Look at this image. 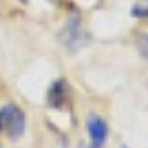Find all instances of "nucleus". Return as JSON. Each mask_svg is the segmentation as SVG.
<instances>
[{
    "label": "nucleus",
    "instance_id": "f03ea898",
    "mask_svg": "<svg viewBox=\"0 0 148 148\" xmlns=\"http://www.w3.org/2000/svg\"><path fill=\"white\" fill-rule=\"evenodd\" d=\"M60 40L71 53H77V51L88 42V38L84 36V31H82V27H80V18H75V16L69 18L64 29L60 31Z\"/></svg>",
    "mask_w": 148,
    "mask_h": 148
},
{
    "label": "nucleus",
    "instance_id": "7ed1b4c3",
    "mask_svg": "<svg viewBox=\"0 0 148 148\" xmlns=\"http://www.w3.org/2000/svg\"><path fill=\"white\" fill-rule=\"evenodd\" d=\"M86 135L91 139V148H104L108 142V124L102 115L91 113L86 117Z\"/></svg>",
    "mask_w": 148,
    "mask_h": 148
},
{
    "label": "nucleus",
    "instance_id": "423d86ee",
    "mask_svg": "<svg viewBox=\"0 0 148 148\" xmlns=\"http://www.w3.org/2000/svg\"><path fill=\"white\" fill-rule=\"evenodd\" d=\"M51 2H58V0H51Z\"/></svg>",
    "mask_w": 148,
    "mask_h": 148
},
{
    "label": "nucleus",
    "instance_id": "0eeeda50",
    "mask_svg": "<svg viewBox=\"0 0 148 148\" xmlns=\"http://www.w3.org/2000/svg\"><path fill=\"white\" fill-rule=\"evenodd\" d=\"M122 148H128V146H122Z\"/></svg>",
    "mask_w": 148,
    "mask_h": 148
},
{
    "label": "nucleus",
    "instance_id": "f257e3e1",
    "mask_svg": "<svg viewBox=\"0 0 148 148\" xmlns=\"http://www.w3.org/2000/svg\"><path fill=\"white\" fill-rule=\"evenodd\" d=\"M25 130H27L25 111L18 104H13V102L5 104L0 108V135H5L11 142H18V139H22Z\"/></svg>",
    "mask_w": 148,
    "mask_h": 148
},
{
    "label": "nucleus",
    "instance_id": "39448f33",
    "mask_svg": "<svg viewBox=\"0 0 148 148\" xmlns=\"http://www.w3.org/2000/svg\"><path fill=\"white\" fill-rule=\"evenodd\" d=\"M137 49L148 60V33H137Z\"/></svg>",
    "mask_w": 148,
    "mask_h": 148
},
{
    "label": "nucleus",
    "instance_id": "6e6552de",
    "mask_svg": "<svg viewBox=\"0 0 148 148\" xmlns=\"http://www.w3.org/2000/svg\"><path fill=\"white\" fill-rule=\"evenodd\" d=\"M0 148H2V146H0Z\"/></svg>",
    "mask_w": 148,
    "mask_h": 148
},
{
    "label": "nucleus",
    "instance_id": "20e7f679",
    "mask_svg": "<svg viewBox=\"0 0 148 148\" xmlns=\"http://www.w3.org/2000/svg\"><path fill=\"white\" fill-rule=\"evenodd\" d=\"M69 102V88L64 80H56L49 86V93H47V104L51 108H64Z\"/></svg>",
    "mask_w": 148,
    "mask_h": 148
}]
</instances>
